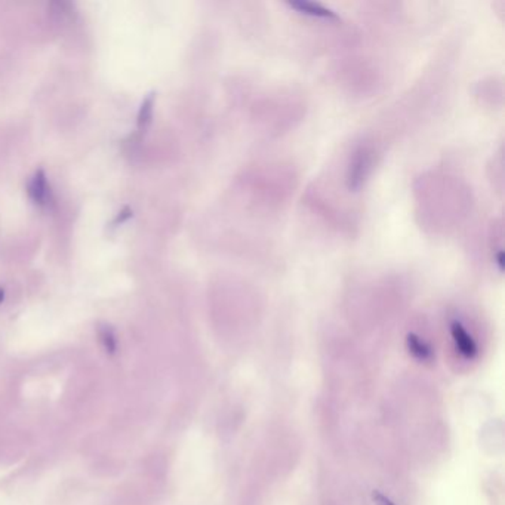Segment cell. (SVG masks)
<instances>
[{
  "label": "cell",
  "mask_w": 505,
  "mask_h": 505,
  "mask_svg": "<svg viewBox=\"0 0 505 505\" xmlns=\"http://www.w3.org/2000/svg\"><path fill=\"white\" fill-rule=\"evenodd\" d=\"M450 335L461 356H464L465 359H474L477 356L479 353L477 342L461 322L454 320L450 323Z\"/></svg>",
  "instance_id": "obj_1"
},
{
  "label": "cell",
  "mask_w": 505,
  "mask_h": 505,
  "mask_svg": "<svg viewBox=\"0 0 505 505\" xmlns=\"http://www.w3.org/2000/svg\"><path fill=\"white\" fill-rule=\"evenodd\" d=\"M289 6L295 11H298L304 15H310L315 16V18H323V20H338V15L320 4H315V2H293L289 4Z\"/></svg>",
  "instance_id": "obj_2"
},
{
  "label": "cell",
  "mask_w": 505,
  "mask_h": 505,
  "mask_svg": "<svg viewBox=\"0 0 505 505\" xmlns=\"http://www.w3.org/2000/svg\"><path fill=\"white\" fill-rule=\"evenodd\" d=\"M28 196L31 197V200L43 206L48 200V181H46V175L42 169H39L36 173H34V177L31 178L30 184H28Z\"/></svg>",
  "instance_id": "obj_3"
},
{
  "label": "cell",
  "mask_w": 505,
  "mask_h": 505,
  "mask_svg": "<svg viewBox=\"0 0 505 505\" xmlns=\"http://www.w3.org/2000/svg\"><path fill=\"white\" fill-rule=\"evenodd\" d=\"M406 344H408L409 352L413 354V357L424 360V362L430 360L433 357L431 347L425 341H423L418 335L409 334L408 340H406Z\"/></svg>",
  "instance_id": "obj_4"
},
{
  "label": "cell",
  "mask_w": 505,
  "mask_h": 505,
  "mask_svg": "<svg viewBox=\"0 0 505 505\" xmlns=\"http://www.w3.org/2000/svg\"><path fill=\"white\" fill-rule=\"evenodd\" d=\"M154 98L156 95L154 94H150L141 104V109H139V113H138V129L141 131V132H146L147 128L150 126L151 124V119H153V107H154Z\"/></svg>",
  "instance_id": "obj_5"
},
{
  "label": "cell",
  "mask_w": 505,
  "mask_h": 505,
  "mask_svg": "<svg viewBox=\"0 0 505 505\" xmlns=\"http://www.w3.org/2000/svg\"><path fill=\"white\" fill-rule=\"evenodd\" d=\"M99 340H101V344L107 354L113 356L117 353V338H116L114 330L110 326H102L99 329Z\"/></svg>",
  "instance_id": "obj_6"
},
{
  "label": "cell",
  "mask_w": 505,
  "mask_h": 505,
  "mask_svg": "<svg viewBox=\"0 0 505 505\" xmlns=\"http://www.w3.org/2000/svg\"><path fill=\"white\" fill-rule=\"evenodd\" d=\"M374 501H375L376 505H396L389 496L382 495L381 492H375L374 494Z\"/></svg>",
  "instance_id": "obj_7"
},
{
  "label": "cell",
  "mask_w": 505,
  "mask_h": 505,
  "mask_svg": "<svg viewBox=\"0 0 505 505\" xmlns=\"http://www.w3.org/2000/svg\"><path fill=\"white\" fill-rule=\"evenodd\" d=\"M5 300V290L0 288V303H2Z\"/></svg>",
  "instance_id": "obj_8"
}]
</instances>
